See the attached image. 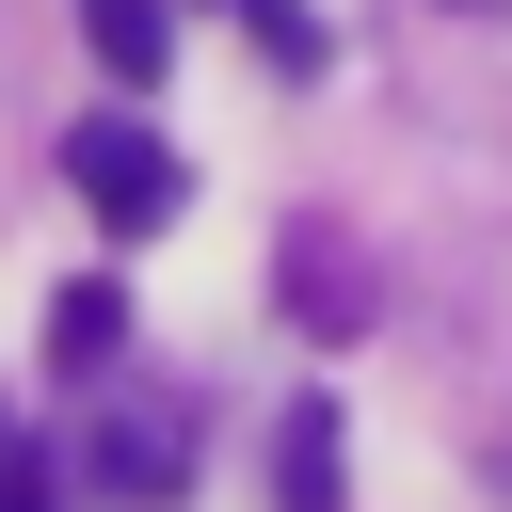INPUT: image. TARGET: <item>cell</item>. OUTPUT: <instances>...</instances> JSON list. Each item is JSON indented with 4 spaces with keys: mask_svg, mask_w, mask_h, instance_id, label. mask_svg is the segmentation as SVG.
<instances>
[{
    "mask_svg": "<svg viewBox=\"0 0 512 512\" xmlns=\"http://www.w3.org/2000/svg\"><path fill=\"white\" fill-rule=\"evenodd\" d=\"M64 192H80L112 240H160L192 176H176V144H160L144 112H80V128H64Z\"/></svg>",
    "mask_w": 512,
    "mask_h": 512,
    "instance_id": "6da1fadb",
    "label": "cell"
},
{
    "mask_svg": "<svg viewBox=\"0 0 512 512\" xmlns=\"http://www.w3.org/2000/svg\"><path fill=\"white\" fill-rule=\"evenodd\" d=\"M112 352H128V288H112V272H80V288L48 304V368H112Z\"/></svg>",
    "mask_w": 512,
    "mask_h": 512,
    "instance_id": "7a4b0ae2",
    "label": "cell"
},
{
    "mask_svg": "<svg viewBox=\"0 0 512 512\" xmlns=\"http://www.w3.org/2000/svg\"><path fill=\"white\" fill-rule=\"evenodd\" d=\"M176 464H192L176 416H112V432H96V480H112V496H176Z\"/></svg>",
    "mask_w": 512,
    "mask_h": 512,
    "instance_id": "3957f363",
    "label": "cell"
},
{
    "mask_svg": "<svg viewBox=\"0 0 512 512\" xmlns=\"http://www.w3.org/2000/svg\"><path fill=\"white\" fill-rule=\"evenodd\" d=\"M80 48H96L112 80H160V64H176V16H160V0H80Z\"/></svg>",
    "mask_w": 512,
    "mask_h": 512,
    "instance_id": "277c9868",
    "label": "cell"
},
{
    "mask_svg": "<svg viewBox=\"0 0 512 512\" xmlns=\"http://www.w3.org/2000/svg\"><path fill=\"white\" fill-rule=\"evenodd\" d=\"M288 496H304V512L336 496V416H288Z\"/></svg>",
    "mask_w": 512,
    "mask_h": 512,
    "instance_id": "5b68a950",
    "label": "cell"
},
{
    "mask_svg": "<svg viewBox=\"0 0 512 512\" xmlns=\"http://www.w3.org/2000/svg\"><path fill=\"white\" fill-rule=\"evenodd\" d=\"M0 512H48V480H32V464H0Z\"/></svg>",
    "mask_w": 512,
    "mask_h": 512,
    "instance_id": "8992f818",
    "label": "cell"
}]
</instances>
